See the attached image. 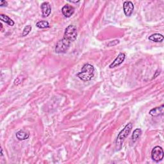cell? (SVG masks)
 Here are the masks:
<instances>
[{
  "instance_id": "8992f818",
  "label": "cell",
  "mask_w": 164,
  "mask_h": 164,
  "mask_svg": "<svg viewBox=\"0 0 164 164\" xmlns=\"http://www.w3.org/2000/svg\"><path fill=\"white\" fill-rule=\"evenodd\" d=\"M126 59V55L123 53H120L116 57V59L113 60V62L109 66L110 69H113L119 66L120 64H122Z\"/></svg>"
},
{
  "instance_id": "6da1fadb",
  "label": "cell",
  "mask_w": 164,
  "mask_h": 164,
  "mask_svg": "<svg viewBox=\"0 0 164 164\" xmlns=\"http://www.w3.org/2000/svg\"><path fill=\"white\" fill-rule=\"evenodd\" d=\"M95 74L94 67L90 63H85L82 67L81 72L78 73L76 76L83 82L91 80Z\"/></svg>"
},
{
  "instance_id": "5bb4252c",
  "label": "cell",
  "mask_w": 164,
  "mask_h": 164,
  "mask_svg": "<svg viewBox=\"0 0 164 164\" xmlns=\"http://www.w3.org/2000/svg\"><path fill=\"white\" fill-rule=\"evenodd\" d=\"M142 135V130L140 129V128H137L136 130H135L133 131V133L132 134V140L133 143H135L141 136Z\"/></svg>"
},
{
  "instance_id": "277c9868",
  "label": "cell",
  "mask_w": 164,
  "mask_h": 164,
  "mask_svg": "<svg viewBox=\"0 0 164 164\" xmlns=\"http://www.w3.org/2000/svg\"><path fill=\"white\" fill-rule=\"evenodd\" d=\"M71 43L64 39H60L57 42L55 46V52L56 53H66L70 47Z\"/></svg>"
},
{
  "instance_id": "9a60e30c",
  "label": "cell",
  "mask_w": 164,
  "mask_h": 164,
  "mask_svg": "<svg viewBox=\"0 0 164 164\" xmlns=\"http://www.w3.org/2000/svg\"><path fill=\"white\" fill-rule=\"evenodd\" d=\"M36 26L40 29H44L49 27V24L46 21H40L36 24Z\"/></svg>"
},
{
  "instance_id": "30bf717a",
  "label": "cell",
  "mask_w": 164,
  "mask_h": 164,
  "mask_svg": "<svg viewBox=\"0 0 164 164\" xmlns=\"http://www.w3.org/2000/svg\"><path fill=\"white\" fill-rule=\"evenodd\" d=\"M16 137L19 140H25L30 137V132L26 130H21L16 134Z\"/></svg>"
},
{
  "instance_id": "52a82bcc",
  "label": "cell",
  "mask_w": 164,
  "mask_h": 164,
  "mask_svg": "<svg viewBox=\"0 0 164 164\" xmlns=\"http://www.w3.org/2000/svg\"><path fill=\"white\" fill-rule=\"evenodd\" d=\"M40 9L42 10V14L43 17H47L51 14V6L48 2H43L41 4Z\"/></svg>"
},
{
  "instance_id": "e0dca14e",
  "label": "cell",
  "mask_w": 164,
  "mask_h": 164,
  "mask_svg": "<svg viewBox=\"0 0 164 164\" xmlns=\"http://www.w3.org/2000/svg\"><path fill=\"white\" fill-rule=\"evenodd\" d=\"M120 41L119 40H112V41H110L109 43L108 44V46L109 47H110V46H116L118 44H119Z\"/></svg>"
},
{
  "instance_id": "ffe728a7",
  "label": "cell",
  "mask_w": 164,
  "mask_h": 164,
  "mask_svg": "<svg viewBox=\"0 0 164 164\" xmlns=\"http://www.w3.org/2000/svg\"><path fill=\"white\" fill-rule=\"evenodd\" d=\"M1 155L3 156V149H1Z\"/></svg>"
},
{
  "instance_id": "8fae6325",
  "label": "cell",
  "mask_w": 164,
  "mask_h": 164,
  "mask_svg": "<svg viewBox=\"0 0 164 164\" xmlns=\"http://www.w3.org/2000/svg\"><path fill=\"white\" fill-rule=\"evenodd\" d=\"M163 105H162L159 107H156L149 111V114L152 116H158L162 115L163 113Z\"/></svg>"
},
{
  "instance_id": "3957f363",
  "label": "cell",
  "mask_w": 164,
  "mask_h": 164,
  "mask_svg": "<svg viewBox=\"0 0 164 164\" xmlns=\"http://www.w3.org/2000/svg\"><path fill=\"white\" fill-rule=\"evenodd\" d=\"M77 36H78L77 28L74 25H71L66 28L63 39L66 40L67 42H69V43L71 44L76 39Z\"/></svg>"
},
{
  "instance_id": "2e32d148",
  "label": "cell",
  "mask_w": 164,
  "mask_h": 164,
  "mask_svg": "<svg viewBox=\"0 0 164 164\" xmlns=\"http://www.w3.org/2000/svg\"><path fill=\"white\" fill-rule=\"evenodd\" d=\"M32 27L30 26V25H27L25 27L24 30L23 31V33H22V36L23 37H26L27 36V35L29 34L30 33V32L32 31Z\"/></svg>"
},
{
  "instance_id": "7a4b0ae2",
  "label": "cell",
  "mask_w": 164,
  "mask_h": 164,
  "mask_svg": "<svg viewBox=\"0 0 164 164\" xmlns=\"http://www.w3.org/2000/svg\"><path fill=\"white\" fill-rule=\"evenodd\" d=\"M132 128H133L132 123H128L118 134V136L117 137L116 142L117 150H120V149L122 148L123 142L128 135H129L130 133L132 130Z\"/></svg>"
},
{
  "instance_id": "ba28073f",
  "label": "cell",
  "mask_w": 164,
  "mask_h": 164,
  "mask_svg": "<svg viewBox=\"0 0 164 164\" xmlns=\"http://www.w3.org/2000/svg\"><path fill=\"white\" fill-rule=\"evenodd\" d=\"M123 10L125 16L130 17L134 10V5L132 2H125L123 4Z\"/></svg>"
},
{
  "instance_id": "ac0fdd59",
  "label": "cell",
  "mask_w": 164,
  "mask_h": 164,
  "mask_svg": "<svg viewBox=\"0 0 164 164\" xmlns=\"http://www.w3.org/2000/svg\"><path fill=\"white\" fill-rule=\"evenodd\" d=\"M8 5V3H7L6 1H0V6L3 7V6H6Z\"/></svg>"
},
{
  "instance_id": "4fadbf2b",
  "label": "cell",
  "mask_w": 164,
  "mask_h": 164,
  "mask_svg": "<svg viewBox=\"0 0 164 164\" xmlns=\"http://www.w3.org/2000/svg\"><path fill=\"white\" fill-rule=\"evenodd\" d=\"M0 20L2 21L3 22L6 23L7 25H9L10 26H12L15 24L14 21L11 19L9 16H7L6 15H5V14H0Z\"/></svg>"
},
{
  "instance_id": "9c48e42d",
  "label": "cell",
  "mask_w": 164,
  "mask_h": 164,
  "mask_svg": "<svg viewBox=\"0 0 164 164\" xmlns=\"http://www.w3.org/2000/svg\"><path fill=\"white\" fill-rule=\"evenodd\" d=\"M74 8L69 5H64L62 9V12L65 17L69 18L72 16L74 13Z\"/></svg>"
},
{
  "instance_id": "5b68a950",
  "label": "cell",
  "mask_w": 164,
  "mask_h": 164,
  "mask_svg": "<svg viewBox=\"0 0 164 164\" xmlns=\"http://www.w3.org/2000/svg\"><path fill=\"white\" fill-rule=\"evenodd\" d=\"M163 150L160 146L154 147L151 151V158L156 162H159L163 158Z\"/></svg>"
},
{
  "instance_id": "d6986e66",
  "label": "cell",
  "mask_w": 164,
  "mask_h": 164,
  "mask_svg": "<svg viewBox=\"0 0 164 164\" xmlns=\"http://www.w3.org/2000/svg\"><path fill=\"white\" fill-rule=\"evenodd\" d=\"M159 74H160V72L158 73V71H156V74L153 76V78H155L156 76H157L159 75Z\"/></svg>"
},
{
  "instance_id": "7c38bea8",
  "label": "cell",
  "mask_w": 164,
  "mask_h": 164,
  "mask_svg": "<svg viewBox=\"0 0 164 164\" xmlns=\"http://www.w3.org/2000/svg\"><path fill=\"white\" fill-rule=\"evenodd\" d=\"M148 39L154 42H163L164 37L162 34L160 33H154L149 37Z\"/></svg>"
}]
</instances>
